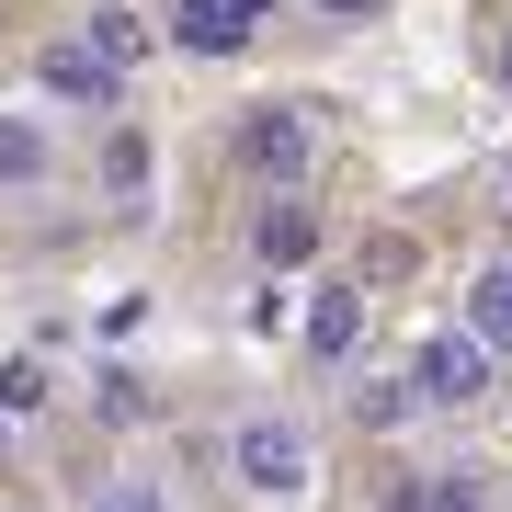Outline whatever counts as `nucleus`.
<instances>
[{"label":"nucleus","instance_id":"nucleus-15","mask_svg":"<svg viewBox=\"0 0 512 512\" xmlns=\"http://www.w3.org/2000/svg\"><path fill=\"white\" fill-rule=\"evenodd\" d=\"M319 12H342V23H376V12H387V0H319Z\"/></svg>","mask_w":512,"mask_h":512},{"label":"nucleus","instance_id":"nucleus-18","mask_svg":"<svg viewBox=\"0 0 512 512\" xmlns=\"http://www.w3.org/2000/svg\"><path fill=\"white\" fill-rule=\"evenodd\" d=\"M0 512H35V501H0Z\"/></svg>","mask_w":512,"mask_h":512},{"label":"nucleus","instance_id":"nucleus-20","mask_svg":"<svg viewBox=\"0 0 512 512\" xmlns=\"http://www.w3.org/2000/svg\"><path fill=\"white\" fill-rule=\"evenodd\" d=\"M0 444H12V421H0Z\"/></svg>","mask_w":512,"mask_h":512},{"label":"nucleus","instance_id":"nucleus-14","mask_svg":"<svg viewBox=\"0 0 512 512\" xmlns=\"http://www.w3.org/2000/svg\"><path fill=\"white\" fill-rule=\"evenodd\" d=\"M410 410H421V399H410V376H387V387H365V421H376V433H399Z\"/></svg>","mask_w":512,"mask_h":512},{"label":"nucleus","instance_id":"nucleus-6","mask_svg":"<svg viewBox=\"0 0 512 512\" xmlns=\"http://www.w3.org/2000/svg\"><path fill=\"white\" fill-rule=\"evenodd\" d=\"M251 262H262V274H308V262H319V205L262 194L251 205Z\"/></svg>","mask_w":512,"mask_h":512},{"label":"nucleus","instance_id":"nucleus-10","mask_svg":"<svg viewBox=\"0 0 512 512\" xmlns=\"http://www.w3.org/2000/svg\"><path fill=\"white\" fill-rule=\"evenodd\" d=\"M456 330H467L478 353H490V365L512 353V262H490V274L467 285V319H456Z\"/></svg>","mask_w":512,"mask_h":512},{"label":"nucleus","instance_id":"nucleus-4","mask_svg":"<svg viewBox=\"0 0 512 512\" xmlns=\"http://www.w3.org/2000/svg\"><path fill=\"white\" fill-rule=\"evenodd\" d=\"M490 376H501V365L467 342V330H433V342L410 353V399H421V410H478V399H490Z\"/></svg>","mask_w":512,"mask_h":512},{"label":"nucleus","instance_id":"nucleus-16","mask_svg":"<svg viewBox=\"0 0 512 512\" xmlns=\"http://www.w3.org/2000/svg\"><path fill=\"white\" fill-rule=\"evenodd\" d=\"M387 512H421V467H410V478H399V490H387Z\"/></svg>","mask_w":512,"mask_h":512},{"label":"nucleus","instance_id":"nucleus-2","mask_svg":"<svg viewBox=\"0 0 512 512\" xmlns=\"http://www.w3.org/2000/svg\"><path fill=\"white\" fill-rule=\"evenodd\" d=\"M308 160H319V114L308 103H251V114H239V171H251V183L296 194Z\"/></svg>","mask_w":512,"mask_h":512},{"label":"nucleus","instance_id":"nucleus-9","mask_svg":"<svg viewBox=\"0 0 512 512\" xmlns=\"http://www.w3.org/2000/svg\"><path fill=\"white\" fill-rule=\"evenodd\" d=\"M353 342H365V285H308V353L342 365Z\"/></svg>","mask_w":512,"mask_h":512},{"label":"nucleus","instance_id":"nucleus-11","mask_svg":"<svg viewBox=\"0 0 512 512\" xmlns=\"http://www.w3.org/2000/svg\"><path fill=\"white\" fill-rule=\"evenodd\" d=\"M80 512H183V501H171V478H160V467H137V456H126V467H103V478H92V501H80Z\"/></svg>","mask_w":512,"mask_h":512},{"label":"nucleus","instance_id":"nucleus-1","mask_svg":"<svg viewBox=\"0 0 512 512\" xmlns=\"http://www.w3.org/2000/svg\"><path fill=\"white\" fill-rule=\"evenodd\" d=\"M228 478H239V501H262V512H296L319 490V433L296 410H239L228 421Z\"/></svg>","mask_w":512,"mask_h":512},{"label":"nucleus","instance_id":"nucleus-3","mask_svg":"<svg viewBox=\"0 0 512 512\" xmlns=\"http://www.w3.org/2000/svg\"><path fill=\"white\" fill-rule=\"evenodd\" d=\"M69 183V137L46 114H0V205H46Z\"/></svg>","mask_w":512,"mask_h":512},{"label":"nucleus","instance_id":"nucleus-7","mask_svg":"<svg viewBox=\"0 0 512 512\" xmlns=\"http://www.w3.org/2000/svg\"><path fill=\"white\" fill-rule=\"evenodd\" d=\"M35 80H46V103H80V114H114V103H126V80H114L80 35H69V46H46V57H35Z\"/></svg>","mask_w":512,"mask_h":512},{"label":"nucleus","instance_id":"nucleus-5","mask_svg":"<svg viewBox=\"0 0 512 512\" xmlns=\"http://www.w3.org/2000/svg\"><path fill=\"white\" fill-rule=\"evenodd\" d=\"M274 23V0H171L160 12V46H183V57H239Z\"/></svg>","mask_w":512,"mask_h":512},{"label":"nucleus","instance_id":"nucleus-8","mask_svg":"<svg viewBox=\"0 0 512 512\" xmlns=\"http://www.w3.org/2000/svg\"><path fill=\"white\" fill-rule=\"evenodd\" d=\"M80 46H92L103 69L126 80V69H148V46H160V23H148L137 0H92V12H80Z\"/></svg>","mask_w":512,"mask_h":512},{"label":"nucleus","instance_id":"nucleus-13","mask_svg":"<svg viewBox=\"0 0 512 512\" xmlns=\"http://www.w3.org/2000/svg\"><path fill=\"white\" fill-rule=\"evenodd\" d=\"M46 410V365L35 353H0V421H35Z\"/></svg>","mask_w":512,"mask_h":512},{"label":"nucleus","instance_id":"nucleus-21","mask_svg":"<svg viewBox=\"0 0 512 512\" xmlns=\"http://www.w3.org/2000/svg\"><path fill=\"white\" fill-rule=\"evenodd\" d=\"M501 501H512V490H501Z\"/></svg>","mask_w":512,"mask_h":512},{"label":"nucleus","instance_id":"nucleus-19","mask_svg":"<svg viewBox=\"0 0 512 512\" xmlns=\"http://www.w3.org/2000/svg\"><path fill=\"white\" fill-rule=\"evenodd\" d=\"M501 194H512V160H501Z\"/></svg>","mask_w":512,"mask_h":512},{"label":"nucleus","instance_id":"nucleus-17","mask_svg":"<svg viewBox=\"0 0 512 512\" xmlns=\"http://www.w3.org/2000/svg\"><path fill=\"white\" fill-rule=\"evenodd\" d=\"M501 80H512V35H501Z\"/></svg>","mask_w":512,"mask_h":512},{"label":"nucleus","instance_id":"nucleus-12","mask_svg":"<svg viewBox=\"0 0 512 512\" xmlns=\"http://www.w3.org/2000/svg\"><path fill=\"white\" fill-rule=\"evenodd\" d=\"M421 512H501L490 467H421Z\"/></svg>","mask_w":512,"mask_h":512}]
</instances>
